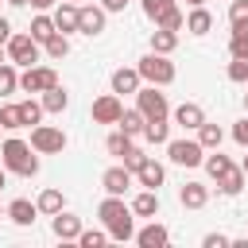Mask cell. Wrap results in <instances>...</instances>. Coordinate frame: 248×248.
Instances as JSON below:
<instances>
[{
	"label": "cell",
	"instance_id": "obj_1",
	"mask_svg": "<svg viewBox=\"0 0 248 248\" xmlns=\"http://www.w3.org/2000/svg\"><path fill=\"white\" fill-rule=\"evenodd\" d=\"M0 163H4V170L19 174V178H35L39 174V151L27 140H16V136L0 143Z\"/></svg>",
	"mask_w": 248,
	"mask_h": 248
},
{
	"label": "cell",
	"instance_id": "obj_2",
	"mask_svg": "<svg viewBox=\"0 0 248 248\" xmlns=\"http://www.w3.org/2000/svg\"><path fill=\"white\" fill-rule=\"evenodd\" d=\"M136 70H140V78H143L147 85H159V89H163V85H170V81H174V74H178V70H174V62H170V54H155V50H147V54L136 62Z\"/></svg>",
	"mask_w": 248,
	"mask_h": 248
},
{
	"label": "cell",
	"instance_id": "obj_3",
	"mask_svg": "<svg viewBox=\"0 0 248 248\" xmlns=\"http://www.w3.org/2000/svg\"><path fill=\"white\" fill-rule=\"evenodd\" d=\"M4 46H8V62H12V66H23V70H27V66H35V62H39V54H43V50H39L43 43H39V39H31V31L12 35Z\"/></svg>",
	"mask_w": 248,
	"mask_h": 248
},
{
	"label": "cell",
	"instance_id": "obj_4",
	"mask_svg": "<svg viewBox=\"0 0 248 248\" xmlns=\"http://www.w3.org/2000/svg\"><path fill=\"white\" fill-rule=\"evenodd\" d=\"M136 108H140L147 120H167V116H170L167 93H159V85H140V89H136Z\"/></svg>",
	"mask_w": 248,
	"mask_h": 248
},
{
	"label": "cell",
	"instance_id": "obj_5",
	"mask_svg": "<svg viewBox=\"0 0 248 248\" xmlns=\"http://www.w3.org/2000/svg\"><path fill=\"white\" fill-rule=\"evenodd\" d=\"M31 147L39 155H62L66 151V132L54 124H35L31 128Z\"/></svg>",
	"mask_w": 248,
	"mask_h": 248
},
{
	"label": "cell",
	"instance_id": "obj_6",
	"mask_svg": "<svg viewBox=\"0 0 248 248\" xmlns=\"http://www.w3.org/2000/svg\"><path fill=\"white\" fill-rule=\"evenodd\" d=\"M167 159L178 163V167H202L205 147L198 140H167Z\"/></svg>",
	"mask_w": 248,
	"mask_h": 248
},
{
	"label": "cell",
	"instance_id": "obj_7",
	"mask_svg": "<svg viewBox=\"0 0 248 248\" xmlns=\"http://www.w3.org/2000/svg\"><path fill=\"white\" fill-rule=\"evenodd\" d=\"M50 85H58V74H54V66H27L23 74H19V89L23 93H46Z\"/></svg>",
	"mask_w": 248,
	"mask_h": 248
},
{
	"label": "cell",
	"instance_id": "obj_8",
	"mask_svg": "<svg viewBox=\"0 0 248 248\" xmlns=\"http://www.w3.org/2000/svg\"><path fill=\"white\" fill-rule=\"evenodd\" d=\"M105 16H108V12H105L101 4H78V31L89 35V39L101 35V31H105Z\"/></svg>",
	"mask_w": 248,
	"mask_h": 248
},
{
	"label": "cell",
	"instance_id": "obj_9",
	"mask_svg": "<svg viewBox=\"0 0 248 248\" xmlns=\"http://www.w3.org/2000/svg\"><path fill=\"white\" fill-rule=\"evenodd\" d=\"M120 112H124L120 93H101V97L93 101V124H116Z\"/></svg>",
	"mask_w": 248,
	"mask_h": 248
},
{
	"label": "cell",
	"instance_id": "obj_10",
	"mask_svg": "<svg viewBox=\"0 0 248 248\" xmlns=\"http://www.w3.org/2000/svg\"><path fill=\"white\" fill-rule=\"evenodd\" d=\"M132 182H136V174H132L124 163H120V167H108V170L101 174V186H105V194H120V198H124V194L132 190Z\"/></svg>",
	"mask_w": 248,
	"mask_h": 248
},
{
	"label": "cell",
	"instance_id": "obj_11",
	"mask_svg": "<svg viewBox=\"0 0 248 248\" xmlns=\"http://www.w3.org/2000/svg\"><path fill=\"white\" fill-rule=\"evenodd\" d=\"M163 178H167V167H163L159 159H151V155L136 167V182H140V186H147V190H159V186H163Z\"/></svg>",
	"mask_w": 248,
	"mask_h": 248
},
{
	"label": "cell",
	"instance_id": "obj_12",
	"mask_svg": "<svg viewBox=\"0 0 248 248\" xmlns=\"http://www.w3.org/2000/svg\"><path fill=\"white\" fill-rule=\"evenodd\" d=\"M4 217H8L12 225H19V229H23V225H31V221L39 217V205H35V202H27V198H12V202L4 205Z\"/></svg>",
	"mask_w": 248,
	"mask_h": 248
},
{
	"label": "cell",
	"instance_id": "obj_13",
	"mask_svg": "<svg viewBox=\"0 0 248 248\" xmlns=\"http://www.w3.org/2000/svg\"><path fill=\"white\" fill-rule=\"evenodd\" d=\"M202 120H205V108H202L198 101H182V105L174 108V124H178V128H186V132H198V128H202Z\"/></svg>",
	"mask_w": 248,
	"mask_h": 248
},
{
	"label": "cell",
	"instance_id": "obj_14",
	"mask_svg": "<svg viewBox=\"0 0 248 248\" xmlns=\"http://www.w3.org/2000/svg\"><path fill=\"white\" fill-rule=\"evenodd\" d=\"M140 248H167V240H170V232H167V225H159L155 217H151V225H143L136 236H132Z\"/></svg>",
	"mask_w": 248,
	"mask_h": 248
},
{
	"label": "cell",
	"instance_id": "obj_15",
	"mask_svg": "<svg viewBox=\"0 0 248 248\" xmlns=\"http://www.w3.org/2000/svg\"><path fill=\"white\" fill-rule=\"evenodd\" d=\"M50 229H54V236H58V240H78V232H81V217H78V213L58 209V213H54V221H50Z\"/></svg>",
	"mask_w": 248,
	"mask_h": 248
},
{
	"label": "cell",
	"instance_id": "obj_16",
	"mask_svg": "<svg viewBox=\"0 0 248 248\" xmlns=\"http://www.w3.org/2000/svg\"><path fill=\"white\" fill-rule=\"evenodd\" d=\"M178 202H182V209H205L209 186H205V182H186V186L178 190Z\"/></svg>",
	"mask_w": 248,
	"mask_h": 248
},
{
	"label": "cell",
	"instance_id": "obj_17",
	"mask_svg": "<svg viewBox=\"0 0 248 248\" xmlns=\"http://www.w3.org/2000/svg\"><path fill=\"white\" fill-rule=\"evenodd\" d=\"M132 217H159V190H140L132 198Z\"/></svg>",
	"mask_w": 248,
	"mask_h": 248
},
{
	"label": "cell",
	"instance_id": "obj_18",
	"mask_svg": "<svg viewBox=\"0 0 248 248\" xmlns=\"http://www.w3.org/2000/svg\"><path fill=\"white\" fill-rule=\"evenodd\" d=\"M140 70L136 66H120V70H112V93H136L140 89Z\"/></svg>",
	"mask_w": 248,
	"mask_h": 248
},
{
	"label": "cell",
	"instance_id": "obj_19",
	"mask_svg": "<svg viewBox=\"0 0 248 248\" xmlns=\"http://www.w3.org/2000/svg\"><path fill=\"white\" fill-rule=\"evenodd\" d=\"M54 27H58L62 35H74V31H78V4L62 0V4L54 8Z\"/></svg>",
	"mask_w": 248,
	"mask_h": 248
},
{
	"label": "cell",
	"instance_id": "obj_20",
	"mask_svg": "<svg viewBox=\"0 0 248 248\" xmlns=\"http://www.w3.org/2000/svg\"><path fill=\"white\" fill-rule=\"evenodd\" d=\"M190 35H209V27H213V16H209V8L205 4H198V8H190V16H186V23H182Z\"/></svg>",
	"mask_w": 248,
	"mask_h": 248
},
{
	"label": "cell",
	"instance_id": "obj_21",
	"mask_svg": "<svg viewBox=\"0 0 248 248\" xmlns=\"http://www.w3.org/2000/svg\"><path fill=\"white\" fill-rule=\"evenodd\" d=\"M244 182H248V174H244L240 167H229V170H225V174L217 178V190H221L225 198H236V194L244 190Z\"/></svg>",
	"mask_w": 248,
	"mask_h": 248
},
{
	"label": "cell",
	"instance_id": "obj_22",
	"mask_svg": "<svg viewBox=\"0 0 248 248\" xmlns=\"http://www.w3.org/2000/svg\"><path fill=\"white\" fill-rule=\"evenodd\" d=\"M105 151H108V155H116V159H124V155H132V151H136V136H128V132H120V128H116V132L105 140Z\"/></svg>",
	"mask_w": 248,
	"mask_h": 248
},
{
	"label": "cell",
	"instance_id": "obj_23",
	"mask_svg": "<svg viewBox=\"0 0 248 248\" xmlns=\"http://www.w3.org/2000/svg\"><path fill=\"white\" fill-rule=\"evenodd\" d=\"M174 46H178V31H170V27H155L151 31V50L155 54H174Z\"/></svg>",
	"mask_w": 248,
	"mask_h": 248
},
{
	"label": "cell",
	"instance_id": "obj_24",
	"mask_svg": "<svg viewBox=\"0 0 248 248\" xmlns=\"http://www.w3.org/2000/svg\"><path fill=\"white\" fill-rule=\"evenodd\" d=\"M116 128H120V132H128V136H143L147 116H143L140 108H124V112H120V120H116Z\"/></svg>",
	"mask_w": 248,
	"mask_h": 248
},
{
	"label": "cell",
	"instance_id": "obj_25",
	"mask_svg": "<svg viewBox=\"0 0 248 248\" xmlns=\"http://www.w3.org/2000/svg\"><path fill=\"white\" fill-rule=\"evenodd\" d=\"M39 101H43V112H66V105H70V93H66L62 85H50V89H46Z\"/></svg>",
	"mask_w": 248,
	"mask_h": 248
},
{
	"label": "cell",
	"instance_id": "obj_26",
	"mask_svg": "<svg viewBox=\"0 0 248 248\" xmlns=\"http://www.w3.org/2000/svg\"><path fill=\"white\" fill-rule=\"evenodd\" d=\"M35 205H39V213H46V217H54L58 209H66V202H62V190H54V186H46V190L35 198Z\"/></svg>",
	"mask_w": 248,
	"mask_h": 248
},
{
	"label": "cell",
	"instance_id": "obj_27",
	"mask_svg": "<svg viewBox=\"0 0 248 248\" xmlns=\"http://www.w3.org/2000/svg\"><path fill=\"white\" fill-rule=\"evenodd\" d=\"M27 31H31V39H39V43H46V39H50V35H54L58 27H54V16H46V12H39V16L31 19V27H27Z\"/></svg>",
	"mask_w": 248,
	"mask_h": 248
},
{
	"label": "cell",
	"instance_id": "obj_28",
	"mask_svg": "<svg viewBox=\"0 0 248 248\" xmlns=\"http://www.w3.org/2000/svg\"><path fill=\"white\" fill-rule=\"evenodd\" d=\"M221 140H225L221 124H209V120H202V128H198V143H202L205 151H213V147H221Z\"/></svg>",
	"mask_w": 248,
	"mask_h": 248
},
{
	"label": "cell",
	"instance_id": "obj_29",
	"mask_svg": "<svg viewBox=\"0 0 248 248\" xmlns=\"http://www.w3.org/2000/svg\"><path fill=\"white\" fill-rule=\"evenodd\" d=\"M43 50H46V58H54V62H58V58H66V54H70V35L54 31V35L43 43Z\"/></svg>",
	"mask_w": 248,
	"mask_h": 248
},
{
	"label": "cell",
	"instance_id": "obj_30",
	"mask_svg": "<svg viewBox=\"0 0 248 248\" xmlns=\"http://www.w3.org/2000/svg\"><path fill=\"white\" fill-rule=\"evenodd\" d=\"M202 163H205V170H209V178H213V182L232 167V159H229V155H221V147H213V155H205Z\"/></svg>",
	"mask_w": 248,
	"mask_h": 248
},
{
	"label": "cell",
	"instance_id": "obj_31",
	"mask_svg": "<svg viewBox=\"0 0 248 248\" xmlns=\"http://www.w3.org/2000/svg\"><path fill=\"white\" fill-rule=\"evenodd\" d=\"M136 229H132V213H120L116 221H108V240H132Z\"/></svg>",
	"mask_w": 248,
	"mask_h": 248
},
{
	"label": "cell",
	"instance_id": "obj_32",
	"mask_svg": "<svg viewBox=\"0 0 248 248\" xmlns=\"http://www.w3.org/2000/svg\"><path fill=\"white\" fill-rule=\"evenodd\" d=\"M19 89V74H16V66L12 62H0V97H12Z\"/></svg>",
	"mask_w": 248,
	"mask_h": 248
},
{
	"label": "cell",
	"instance_id": "obj_33",
	"mask_svg": "<svg viewBox=\"0 0 248 248\" xmlns=\"http://www.w3.org/2000/svg\"><path fill=\"white\" fill-rule=\"evenodd\" d=\"M229 54H232V58H244V54H248V23L232 27V35H229Z\"/></svg>",
	"mask_w": 248,
	"mask_h": 248
},
{
	"label": "cell",
	"instance_id": "obj_34",
	"mask_svg": "<svg viewBox=\"0 0 248 248\" xmlns=\"http://www.w3.org/2000/svg\"><path fill=\"white\" fill-rule=\"evenodd\" d=\"M19 116H23V128H27V124L35 128V124L43 120V101H31V97L19 101Z\"/></svg>",
	"mask_w": 248,
	"mask_h": 248
},
{
	"label": "cell",
	"instance_id": "obj_35",
	"mask_svg": "<svg viewBox=\"0 0 248 248\" xmlns=\"http://www.w3.org/2000/svg\"><path fill=\"white\" fill-rule=\"evenodd\" d=\"M143 136H147V143H167V140H170V124H167V120H147Z\"/></svg>",
	"mask_w": 248,
	"mask_h": 248
},
{
	"label": "cell",
	"instance_id": "obj_36",
	"mask_svg": "<svg viewBox=\"0 0 248 248\" xmlns=\"http://www.w3.org/2000/svg\"><path fill=\"white\" fill-rule=\"evenodd\" d=\"M0 128H4V132H16V128H23L19 105H0Z\"/></svg>",
	"mask_w": 248,
	"mask_h": 248
},
{
	"label": "cell",
	"instance_id": "obj_37",
	"mask_svg": "<svg viewBox=\"0 0 248 248\" xmlns=\"http://www.w3.org/2000/svg\"><path fill=\"white\" fill-rule=\"evenodd\" d=\"M140 4H143V16H147L151 23H159V19L174 8V0H140Z\"/></svg>",
	"mask_w": 248,
	"mask_h": 248
},
{
	"label": "cell",
	"instance_id": "obj_38",
	"mask_svg": "<svg viewBox=\"0 0 248 248\" xmlns=\"http://www.w3.org/2000/svg\"><path fill=\"white\" fill-rule=\"evenodd\" d=\"M225 78H229L232 85H244V81H248V54H244V58H232L229 70H225Z\"/></svg>",
	"mask_w": 248,
	"mask_h": 248
},
{
	"label": "cell",
	"instance_id": "obj_39",
	"mask_svg": "<svg viewBox=\"0 0 248 248\" xmlns=\"http://www.w3.org/2000/svg\"><path fill=\"white\" fill-rule=\"evenodd\" d=\"M78 244H81V248H101V244H108V232H101V229H81V232H78Z\"/></svg>",
	"mask_w": 248,
	"mask_h": 248
},
{
	"label": "cell",
	"instance_id": "obj_40",
	"mask_svg": "<svg viewBox=\"0 0 248 248\" xmlns=\"http://www.w3.org/2000/svg\"><path fill=\"white\" fill-rule=\"evenodd\" d=\"M248 23V0H232L229 4V27H240Z\"/></svg>",
	"mask_w": 248,
	"mask_h": 248
},
{
	"label": "cell",
	"instance_id": "obj_41",
	"mask_svg": "<svg viewBox=\"0 0 248 248\" xmlns=\"http://www.w3.org/2000/svg\"><path fill=\"white\" fill-rule=\"evenodd\" d=\"M202 244H205V248H225V244H232V240H229L225 232H205V236H202Z\"/></svg>",
	"mask_w": 248,
	"mask_h": 248
},
{
	"label": "cell",
	"instance_id": "obj_42",
	"mask_svg": "<svg viewBox=\"0 0 248 248\" xmlns=\"http://www.w3.org/2000/svg\"><path fill=\"white\" fill-rule=\"evenodd\" d=\"M232 140H236V143H240V147H248V116H244V120H236V124H232Z\"/></svg>",
	"mask_w": 248,
	"mask_h": 248
},
{
	"label": "cell",
	"instance_id": "obj_43",
	"mask_svg": "<svg viewBox=\"0 0 248 248\" xmlns=\"http://www.w3.org/2000/svg\"><path fill=\"white\" fill-rule=\"evenodd\" d=\"M101 8H105V12H124L128 0H101Z\"/></svg>",
	"mask_w": 248,
	"mask_h": 248
},
{
	"label": "cell",
	"instance_id": "obj_44",
	"mask_svg": "<svg viewBox=\"0 0 248 248\" xmlns=\"http://www.w3.org/2000/svg\"><path fill=\"white\" fill-rule=\"evenodd\" d=\"M8 39H12V23L0 16V43H8Z\"/></svg>",
	"mask_w": 248,
	"mask_h": 248
},
{
	"label": "cell",
	"instance_id": "obj_45",
	"mask_svg": "<svg viewBox=\"0 0 248 248\" xmlns=\"http://www.w3.org/2000/svg\"><path fill=\"white\" fill-rule=\"evenodd\" d=\"M50 4H54V0H31V8H39V12H46Z\"/></svg>",
	"mask_w": 248,
	"mask_h": 248
},
{
	"label": "cell",
	"instance_id": "obj_46",
	"mask_svg": "<svg viewBox=\"0 0 248 248\" xmlns=\"http://www.w3.org/2000/svg\"><path fill=\"white\" fill-rule=\"evenodd\" d=\"M8 4H12V8H27L31 0H8Z\"/></svg>",
	"mask_w": 248,
	"mask_h": 248
},
{
	"label": "cell",
	"instance_id": "obj_47",
	"mask_svg": "<svg viewBox=\"0 0 248 248\" xmlns=\"http://www.w3.org/2000/svg\"><path fill=\"white\" fill-rule=\"evenodd\" d=\"M4 182H8V170H4V163H0V190H4Z\"/></svg>",
	"mask_w": 248,
	"mask_h": 248
},
{
	"label": "cell",
	"instance_id": "obj_48",
	"mask_svg": "<svg viewBox=\"0 0 248 248\" xmlns=\"http://www.w3.org/2000/svg\"><path fill=\"white\" fill-rule=\"evenodd\" d=\"M244 151H248V147H244ZM240 170H244V174H248V155H244V163H240Z\"/></svg>",
	"mask_w": 248,
	"mask_h": 248
},
{
	"label": "cell",
	"instance_id": "obj_49",
	"mask_svg": "<svg viewBox=\"0 0 248 248\" xmlns=\"http://www.w3.org/2000/svg\"><path fill=\"white\" fill-rule=\"evenodd\" d=\"M186 4H190V8H198V4H205V0H186Z\"/></svg>",
	"mask_w": 248,
	"mask_h": 248
},
{
	"label": "cell",
	"instance_id": "obj_50",
	"mask_svg": "<svg viewBox=\"0 0 248 248\" xmlns=\"http://www.w3.org/2000/svg\"><path fill=\"white\" fill-rule=\"evenodd\" d=\"M244 85H248V81H244ZM244 108H248V93H244Z\"/></svg>",
	"mask_w": 248,
	"mask_h": 248
},
{
	"label": "cell",
	"instance_id": "obj_51",
	"mask_svg": "<svg viewBox=\"0 0 248 248\" xmlns=\"http://www.w3.org/2000/svg\"><path fill=\"white\" fill-rule=\"evenodd\" d=\"M70 4H85V0H70Z\"/></svg>",
	"mask_w": 248,
	"mask_h": 248
},
{
	"label": "cell",
	"instance_id": "obj_52",
	"mask_svg": "<svg viewBox=\"0 0 248 248\" xmlns=\"http://www.w3.org/2000/svg\"><path fill=\"white\" fill-rule=\"evenodd\" d=\"M0 46H4V43H0ZM0 62H4V50H0Z\"/></svg>",
	"mask_w": 248,
	"mask_h": 248
},
{
	"label": "cell",
	"instance_id": "obj_53",
	"mask_svg": "<svg viewBox=\"0 0 248 248\" xmlns=\"http://www.w3.org/2000/svg\"><path fill=\"white\" fill-rule=\"evenodd\" d=\"M0 217H4V209H0Z\"/></svg>",
	"mask_w": 248,
	"mask_h": 248
},
{
	"label": "cell",
	"instance_id": "obj_54",
	"mask_svg": "<svg viewBox=\"0 0 248 248\" xmlns=\"http://www.w3.org/2000/svg\"><path fill=\"white\" fill-rule=\"evenodd\" d=\"M0 132H4V128H0Z\"/></svg>",
	"mask_w": 248,
	"mask_h": 248
}]
</instances>
